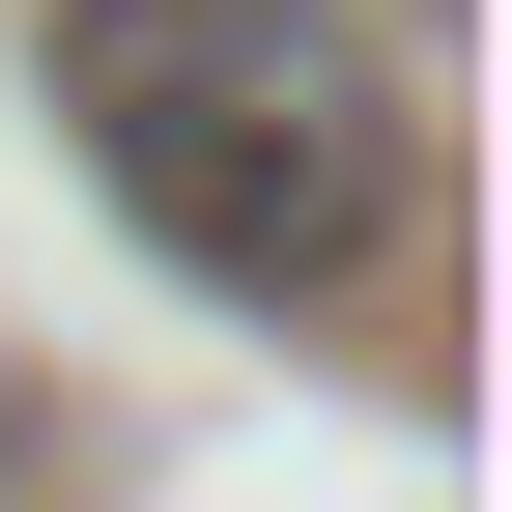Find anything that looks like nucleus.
Segmentation results:
<instances>
[{"instance_id":"f257e3e1","label":"nucleus","mask_w":512,"mask_h":512,"mask_svg":"<svg viewBox=\"0 0 512 512\" xmlns=\"http://www.w3.org/2000/svg\"><path fill=\"white\" fill-rule=\"evenodd\" d=\"M29 86L200 313H342L427 200V86L342 0H29Z\"/></svg>"},{"instance_id":"f03ea898","label":"nucleus","mask_w":512,"mask_h":512,"mask_svg":"<svg viewBox=\"0 0 512 512\" xmlns=\"http://www.w3.org/2000/svg\"><path fill=\"white\" fill-rule=\"evenodd\" d=\"M0 456H29V399H0Z\"/></svg>"}]
</instances>
